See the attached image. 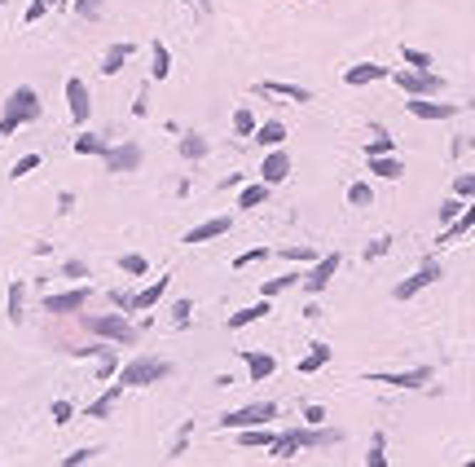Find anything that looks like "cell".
<instances>
[{"instance_id": "20", "label": "cell", "mask_w": 475, "mask_h": 467, "mask_svg": "<svg viewBox=\"0 0 475 467\" xmlns=\"http://www.w3.org/2000/svg\"><path fill=\"white\" fill-rule=\"evenodd\" d=\"M242 361H247L251 383H264V379L277 371V357H273V353H242Z\"/></svg>"}, {"instance_id": "34", "label": "cell", "mask_w": 475, "mask_h": 467, "mask_svg": "<svg viewBox=\"0 0 475 467\" xmlns=\"http://www.w3.org/2000/svg\"><path fill=\"white\" fill-rule=\"evenodd\" d=\"M269 190H273V186H264V181H260V186H242V194H238V207H260L264 199H269Z\"/></svg>"}, {"instance_id": "13", "label": "cell", "mask_w": 475, "mask_h": 467, "mask_svg": "<svg viewBox=\"0 0 475 467\" xmlns=\"http://www.w3.org/2000/svg\"><path fill=\"white\" fill-rule=\"evenodd\" d=\"M379 80H387L383 62H357V66L343 71V84H348V89H365V84H379Z\"/></svg>"}, {"instance_id": "43", "label": "cell", "mask_w": 475, "mask_h": 467, "mask_svg": "<svg viewBox=\"0 0 475 467\" xmlns=\"http://www.w3.org/2000/svg\"><path fill=\"white\" fill-rule=\"evenodd\" d=\"M277 256H286V261H308V265L317 261V251H312V247H277Z\"/></svg>"}, {"instance_id": "57", "label": "cell", "mask_w": 475, "mask_h": 467, "mask_svg": "<svg viewBox=\"0 0 475 467\" xmlns=\"http://www.w3.org/2000/svg\"><path fill=\"white\" fill-rule=\"evenodd\" d=\"M471 467H475V458H471Z\"/></svg>"}, {"instance_id": "10", "label": "cell", "mask_w": 475, "mask_h": 467, "mask_svg": "<svg viewBox=\"0 0 475 467\" xmlns=\"http://www.w3.org/2000/svg\"><path fill=\"white\" fill-rule=\"evenodd\" d=\"M405 106H409V115H414V119H427V124H440V119H454V115H458V106H454V101H427V97H409Z\"/></svg>"}, {"instance_id": "53", "label": "cell", "mask_w": 475, "mask_h": 467, "mask_svg": "<svg viewBox=\"0 0 475 467\" xmlns=\"http://www.w3.org/2000/svg\"><path fill=\"white\" fill-rule=\"evenodd\" d=\"M53 423H71V401H53Z\"/></svg>"}, {"instance_id": "21", "label": "cell", "mask_w": 475, "mask_h": 467, "mask_svg": "<svg viewBox=\"0 0 475 467\" xmlns=\"http://www.w3.org/2000/svg\"><path fill=\"white\" fill-rule=\"evenodd\" d=\"M273 436H277V432H269V423H260V428H238V446H247V450H269Z\"/></svg>"}, {"instance_id": "18", "label": "cell", "mask_w": 475, "mask_h": 467, "mask_svg": "<svg viewBox=\"0 0 475 467\" xmlns=\"http://www.w3.org/2000/svg\"><path fill=\"white\" fill-rule=\"evenodd\" d=\"M471 229H475V203H466L462 212H458V221H449V225H444V234H440L436 243H440V247H449L454 238H462V234H471Z\"/></svg>"}, {"instance_id": "29", "label": "cell", "mask_w": 475, "mask_h": 467, "mask_svg": "<svg viewBox=\"0 0 475 467\" xmlns=\"http://www.w3.org/2000/svg\"><path fill=\"white\" fill-rule=\"evenodd\" d=\"M75 357H97V375H101V379L115 375V353L101 348V344H97V348H75Z\"/></svg>"}, {"instance_id": "24", "label": "cell", "mask_w": 475, "mask_h": 467, "mask_svg": "<svg viewBox=\"0 0 475 467\" xmlns=\"http://www.w3.org/2000/svg\"><path fill=\"white\" fill-rule=\"evenodd\" d=\"M163 291H168V278H158V282H150L145 291H137L132 296V313H141V308H154L158 300H163Z\"/></svg>"}, {"instance_id": "28", "label": "cell", "mask_w": 475, "mask_h": 467, "mask_svg": "<svg viewBox=\"0 0 475 467\" xmlns=\"http://www.w3.org/2000/svg\"><path fill=\"white\" fill-rule=\"evenodd\" d=\"M264 313H273V308H269V296H264L260 304H251V308H238V313L229 318V331H238V326H251V322H260Z\"/></svg>"}, {"instance_id": "3", "label": "cell", "mask_w": 475, "mask_h": 467, "mask_svg": "<svg viewBox=\"0 0 475 467\" xmlns=\"http://www.w3.org/2000/svg\"><path fill=\"white\" fill-rule=\"evenodd\" d=\"M84 326L97 335V340H115V344H137L141 340V331L132 326L128 318H119V313H88Z\"/></svg>"}, {"instance_id": "15", "label": "cell", "mask_w": 475, "mask_h": 467, "mask_svg": "<svg viewBox=\"0 0 475 467\" xmlns=\"http://www.w3.org/2000/svg\"><path fill=\"white\" fill-rule=\"evenodd\" d=\"M286 176H290V159L273 146V150H269V159L260 164V181H264V186H282Z\"/></svg>"}, {"instance_id": "51", "label": "cell", "mask_w": 475, "mask_h": 467, "mask_svg": "<svg viewBox=\"0 0 475 467\" xmlns=\"http://www.w3.org/2000/svg\"><path fill=\"white\" fill-rule=\"evenodd\" d=\"M304 419H308L312 428H317V423H326V406H308V401H304Z\"/></svg>"}, {"instance_id": "46", "label": "cell", "mask_w": 475, "mask_h": 467, "mask_svg": "<svg viewBox=\"0 0 475 467\" xmlns=\"http://www.w3.org/2000/svg\"><path fill=\"white\" fill-rule=\"evenodd\" d=\"M392 150H396V141H392V137H383V133H379V141H369V146H365L369 159H374V154H392Z\"/></svg>"}, {"instance_id": "12", "label": "cell", "mask_w": 475, "mask_h": 467, "mask_svg": "<svg viewBox=\"0 0 475 467\" xmlns=\"http://www.w3.org/2000/svg\"><path fill=\"white\" fill-rule=\"evenodd\" d=\"M93 300L88 287H75V291H62V296H44V313H79Z\"/></svg>"}, {"instance_id": "17", "label": "cell", "mask_w": 475, "mask_h": 467, "mask_svg": "<svg viewBox=\"0 0 475 467\" xmlns=\"http://www.w3.org/2000/svg\"><path fill=\"white\" fill-rule=\"evenodd\" d=\"M300 450H304V428L277 432V436H273V446H269V454H273V458H295Z\"/></svg>"}, {"instance_id": "33", "label": "cell", "mask_w": 475, "mask_h": 467, "mask_svg": "<svg viewBox=\"0 0 475 467\" xmlns=\"http://www.w3.org/2000/svg\"><path fill=\"white\" fill-rule=\"evenodd\" d=\"M203 154H207V137H198V133H185L180 137V159H203Z\"/></svg>"}, {"instance_id": "22", "label": "cell", "mask_w": 475, "mask_h": 467, "mask_svg": "<svg viewBox=\"0 0 475 467\" xmlns=\"http://www.w3.org/2000/svg\"><path fill=\"white\" fill-rule=\"evenodd\" d=\"M369 172L383 176V181H401V176H405V164L396 159V154H374V159H369Z\"/></svg>"}, {"instance_id": "14", "label": "cell", "mask_w": 475, "mask_h": 467, "mask_svg": "<svg viewBox=\"0 0 475 467\" xmlns=\"http://www.w3.org/2000/svg\"><path fill=\"white\" fill-rule=\"evenodd\" d=\"M229 229H233V216H211V221H203V225H194L190 234H185V243L198 247V243H211V238H225Z\"/></svg>"}, {"instance_id": "4", "label": "cell", "mask_w": 475, "mask_h": 467, "mask_svg": "<svg viewBox=\"0 0 475 467\" xmlns=\"http://www.w3.org/2000/svg\"><path fill=\"white\" fill-rule=\"evenodd\" d=\"M392 80H396V89L409 93V97H436V93H444V80H440L436 71H422V66H401V71H392Z\"/></svg>"}, {"instance_id": "27", "label": "cell", "mask_w": 475, "mask_h": 467, "mask_svg": "<svg viewBox=\"0 0 475 467\" xmlns=\"http://www.w3.org/2000/svg\"><path fill=\"white\" fill-rule=\"evenodd\" d=\"M168 71H172V54H168L163 40H154V49H150V75H154V80H168Z\"/></svg>"}, {"instance_id": "26", "label": "cell", "mask_w": 475, "mask_h": 467, "mask_svg": "<svg viewBox=\"0 0 475 467\" xmlns=\"http://www.w3.org/2000/svg\"><path fill=\"white\" fill-rule=\"evenodd\" d=\"M128 58H132V44H111V49H106V58H101V75H119Z\"/></svg>"}, {"instance_id": "35", "label": "cell", "mask_w": 475, "mask_h": 467, "mask_svg": "<svg viewBox=\"0 0 475 467\" xmlns=\"http://www.w3.org/2000/svg\"><path fill=\"white\" fill-rule=\"evenodd\" d=\"M233 133H238V137H255V115H251L247 106L233 111Z\"/></svg>"}, {"instance_id": "41", "label": "cell", "mask_w": 475, "mask_h": 467, "mask_svg": "<svg viewBox=\"0 0 475 467\" xmlns=\"http://www.w3.org/2000/svg\"><path fill=\"white\" fill-rule=\"evenodd\" d=\"M295 278H300V273H286V278H269V282H264V287H260V296H269V300H273V296H277V291H286V287H290V282H295Z\"/></svg>"}, {"instance_id": "37", "label": "cell", "mask_w": 475, "mask_h": 467, "mask_svg": "<svg viewBox=\"0 0 475 467\" xmlns=\"http://www.w3.org/2000/svg\"><path fill=\"white\" fill-rule=\"evenodd\" d=\"M75 154H106V141L93 137V133H79L75 137Z\"/></svg>"}, {"instance_id": "6", "label": "cell", "mask_w": 475, "mask_h": 467, "mask_svg": "<svg viewBox=\"0 0 475 467\" xmlns=\"http://www.w3.org/2000/svg\"><path fill=\"white\" fill-rule=\"evenodd\" d=\"M339 265H343V256H339V251H330V256H317V261L308 265V273L300 278V282H304V291H308V296L326 291V287H330V278L339 273Z\"/></svg>"}, {"instance_id": "42", "label": "cell", "mask_w": 475, "mask_h": 467, "mask_svg": "<svg viewBox=\"0 0 475 467\" xmlns=\"http://www.w3.org/2000/svg\"><path fill=\"white\" fill-rule=\"evenodd\" d=\"M71 5H75V14H79V18H88V22H93V18L101 14L106 0H71Z\"/></svg>"}, {"instance_id": "36", "label": "cell", "mask_w": 475, "mask_h": 467, "mask_svg": "<svg viewBox=\"0 0 475 467\" xmlns=\"http://www.w3.org/2000/svg\"><path fill=\"white\" fill-rule=\"evenodd\" d=\"M401 58H405V66H422V71H431V54H427V49L405 44V49H401Z\"/></svg>"}, {"instance_id": "52", "label": "cell", "mask_w": 475, "mask_h": 467, "mask_svg": "<svg viewBox=\"0 0 475 467\" xmlns=\"http://www.w3.org/2000/svg\"><path fill=\"white\" fill-rule=\"evenodd\" d=\"M62 273H66V278H88V265H84V261H66Z\"/></svg>"}, {"instance_id": "25", "label": "cell", "mask_w": 475, "mask_h": 467, "mask_svg": "<svg viewBox=\"0 0 475 467\" xmlns=\"http://www.w3.org/2000/svg\"><path fill=\"white\" fill-rule=\"evenodd\" d=\"M339 441L343 436L334 428H317V432H312V423L304 428V450H326V446H339Z\"/></svg>"}, {"instance_id": "11", "label": "cell", "mask_w": 475, "mask_h": 467, "mask_svg": "<svg viewBox=\"0 0 475 467\" xmlns=\"http://www.w3.org/2000/svg\"><path fill=\"white\" fill-rule=\"evenodd\" d=\"M66 111H71L75 124H88L93 97H88V84H84V80H66Z\"/></svg>"}, {"instance_id": "19", "label": "cell", "mask_w": 475, "mask_h": 467, "mask_svg": "<svg viewBox=\"0 0 475 467\" xmlns=\"http://www.w3.org/2000/svg\"><path fill=\"white\" fill-rule=\"evenodd\" d=\"M308 348H312V353H308V357H300V366H295L300 375H317V371H322V366H326V361L334 357V348H330L326 340H312Z\"/></svg>"}, {"instance_id": "50", "label": "cell", "mask_w": 475, "mask_h": 467, "mask_svg": "<svg viewBox=\"0 0 475 467\" xmlns=\"http://www.w3.org/2000/svg\"><path fill=\"white\" fill-rule=\"evenodd\" d=\"M97 458V450L93 446H84V450H75V454H66V467H79V463H93Z\"/></svg>"}, {"instance_id": "47", "label": "cell", "mask_w": 475, "mask_h": 467, "mask_svg": "<svg viewBox=\"0 0 475 467\" xmlns=\"http://www.w3.org/2000/svg\"><path fill=\"white\" fill-rule=\"evenodd\" d=\"M462 207H466L462 199H444V207H440V221H444V225H449V221H458V212H462Z\"/></svg>"}, {"instance_id": "2", "label": "cell", "mask_w": 475, "mask_h": 467, "mask_svg": "<svg viewBox=\"0 0 475 467\" xmlns=\"http://www.w3.org/2000/svg\"><path fill=\"white\" fill-rule=\"evenodd\" d=\"M163 375H172V361H163V357H132L128 366H119L123 388H145V383H158Z\"/></svg>"}, {"instance_id": "38", "label": "cell", "mask_w": 475, "mask_h": 467, "mask_svg": "<svg viewBox=\"0 0 475 467\" xmlns=\"http://www.w3.org/2000/svg\"><path fill=\"white\" fill-rule=\"evenodd\" d=\"M369 203H374V190H369L365 181H357V186L348 190V207H369Z\"/></svg>"}, {"instance_id": "49", "label": "cell", "mask_w": 475, "mask_h": 467, "mask_svg": "<svg viewBox=\"0 0 475 467\" xmlns=\"http://www.w3.org/2000/svg\"><path fill=\"white\" fill-rule=\"evenodd\" d=\"M387 251H392V238H374L365 247V261H379V256H387Z\"/></svg>"}, {"instance_id": "56", "label": "cell", "mask_w": 475, "mask_h": 467, "mask_svg": "<svg viewBox=\"0 0 475 467\" xmlns=\"http://www.w3.org/2000/svg\"><path fill=\"white\" fill-rule=\"evenodd\" d=\"M53 5H62V0H48V9H53Z\"/></svg>"}, {"instance_id": "31", "label": "cell", "mask_w": 475, "mask_h": 467, "mask_svg": "<svg viewBox=\"0 0 475 467\" xmlns=\"http://www.w3.org/2000/svg\"><path fill=\"white\" fill-rule=\"evenodd\" d=\"M26 318V282H14V287H9V322L18 326Z\"/></svg>"}, {"instance_id": "16", "label": "cell", "mask_w": 475, "mask_h": 467, "mask_svg": "<svg viewBox=\"0 0 475 467\" xmlns=\"http://www.w3.org/2000/svg\"><path fill=\"white\" fill-rule=\"evenodd\" d=\"M255 93H264V97H286V101H312V89H304V84H282V80H264V84H255Z\"/></svg>"}, {"instance_id": "23", "label": "cell", "mask_w": 475, "mask_h": 467, "mask_svg": "<svg viewBox=\"0 0 475 467\" xmlns=\"http://www.w3.org/2000/svg\"><path fill=\"white\" fill-rule=\"evenodd\" d=\"M119 397H123V383H111V388H106V393L88 406V419H106V414L119 406Z\"/></svg>"}, {"instance_id": "45", "label": "cell", "mask_w": 475, "mask_h": 467, "mask_svg": "<svg viewBox=\"0 0 475 467\" xmlns=\"http://www.w3.org/2000/svg\"><path fill=\"white\" fill-rule=\"evenodd\" d=\"M454 194H458V199H475V172H466V176L454 181Z\"/></svg>"}, {"instance_id": "48", "label": "cell", "mask_w": 475, "mask_h": 467, "mask_svg": "<svg viewBox=\"0 0 475 467\" xmlns=\"http://www.w3.org/2000/svg\"><path fill=\"white\" fill-rule=\"evenodd\" d=\"M190 313H194V304H190V300H176V304H172V322H176V326L190 322Z\"/></svg>"}, {"instance_id": "39", "label": "cell", "mask_w": 475, "mask_h": 467, "mask_svg": "<svg viewBox=\"0 0 475 467\" xmlns=\"http://www.w3.org/2000/svg\"><path fill=\"white\" fill-rule=\"evenodd\" d=\"M264 256H273V247H255V251H242V256L233 261V269H251V265H260V261H264Z\"/></svg>"}, {"instance_id": "32", "label": "cell", "mask_w": 475, "mask_h": 467, "mask_svg": "<svg viewBox=\"0 0 475 467\" xmlns=\"http://www.w3.org/2000/svg\"><path fill=\"white\" fill-rule=\"evenodd\" d=\"M119 269H123L128 278H145V273H150V261H145L141 251H128V256H119Z\"/></svg>"}, {"instance_id": "30", "label": "cell", "mask_w": 475, "mask_h": 467, "mask_svg": "<svg viewBox=\"0 0 475 467\" xmlns=\"http://www.w3.org/2000/svg\"><path fill=\"white\" fill-rule=\"evenodd\" d=\"M255 141H260V146H269V150L282 146V141H286V124H277V119L260 124V128H255Z\"/></svg>"}, {"instance_id": "8", "label": "cell", "mask_w": 475, "mask_h": 467, "mask_svg": "<svg viewBox=\"0 0 475 467\" xmlns=\"http://www.w3.org/2000/svg\"><path fill=\"white\" fill-rule=\"evenodd\" d=\"M436 278H440V265H436V261H422V269H418V273H409L405 282H396L392 296H396V300H414L422 287H431Z\"/></svg>"}, {"instance_id": "55", "label": "cell", "mask_w": 475, "mask_h": 467, "mask_svg": "<svg viewBox=\"0 0 475 467\" xmlns=\"http://www.w3.org/2000/svg\"><path fill=\"white\" fill-rule=\"evenodd\" d=\"M194 5H198V9H203V14H207V9H211V0H194Z\"/></svg>"}, {"instance_id": "1", "label": "cell", "mask_w": 475, "mask_h": 467, "mask_svg": "<svg viewBox=\"0 0 475 467\" xmlns=\"http://www.w3.org/2000/svg\"><path fill=\"white\" fill-rule=\"evenodd\" d=\"M40 93L36 89H14L9 97H5V115H0V137H9V133H18L22 124H36L40 119Z\"/></svg>"}, {"instance_id": "9", "label": "cell", "mask_w": 475, "mask_h": 467, "mask_svg": "<svg viewBox=\"0 0 475 467\" xmlns=\"http://www.w3.org/2000/svg\"><path fill=\"white\" fill-rule=\"evenodd\" d=\"M369 383H392V388H422L431 379V366H418V371H374L365 375Z\"/></svg>"}, {"instance_id": "44", "label": "cell", "mask_w": 475, "mask_h": 467, "mask_svg": "<svg viewBox=\"0 0 475 467\" xmlns=\"http://www.w3.org/2000/svg\"><path fill=\"white\" fill-rule=\"evenodd\" d=\"M365 463H369V467H387V454H383V432L374 436V446H369V454H365Z\"/></svg>"}, {"instance_id": "54", "label": "cell", "mask_w": 475, "mask_h": 467, "mask_svg": "<svg viewBox=\"0 0 475 467\" xmlns=\"http://www.w3.org/2000/svg\"><path fill=\"white\" fill-rule=\"evenodd\" d=\"M44 9H48V0H31V5H26V22H40Z\"/></svg>"}, {"instance_id": "7", "label": "cell", "mask_w": 475, "mask_h": 467, "mask_svg": "<svg viewBox=\"0 0 475 467\" xmlns=\"http://www.w3.org/2000/svg\"><path fill=\"white\" fill-rule=\"evenodd\" d=\"M106 172H137L141 168V146L137 141H123V146H106Z\"/></svg>"}, {"instance_id": "40", "label": "cell", "mask_w": 475, "mask_h": 467, "mask_svg": "<svg viewBox=\"0 0 475 467\" xmlns=\"http://www.w3.org/2000/svg\"><path fill=\"white\" fill-rule=\"evenodd\" d=\"M36 168H40V154H22V159L14 164V172H9V176H14V181H22V176H31Z\"/></svg>"}, {"instance_id": "5", "label": "cell", "mask_w": 475, "mask_h": 467, "mask_svg": "<svg viewBox=\"0 0 475 467\" xmlns=\"http://www.w3.org/2000/svg\"><path fill=\"white\" fill-rule=\"evenodd\" d=\"M277 419V401H255V406H238L229 414H220V428L238 432V428H260V423H273Z\"/></svg>"}]
</instances>
